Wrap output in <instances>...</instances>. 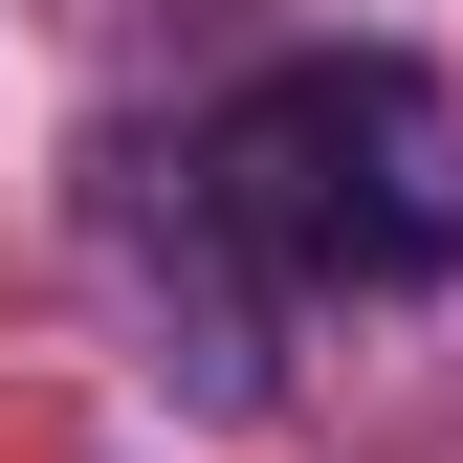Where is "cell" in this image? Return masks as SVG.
Here are the masks:
<instances>
[{
    "label": "cell",
    "instance_id": "1",
    "mask_svg": "<svg viewBox=\"0 0 463 463\" xmlns=\"http://www.w3.org/2000/svg\"><path fill=\"white\" fill-rule=\"evenodd\" d=\"M177 221L243 287H463V110L420 44H287L177 133Z\"/></svg>",
    "mask_w": 463,
    "mask_h": 463
}]
</instances>
